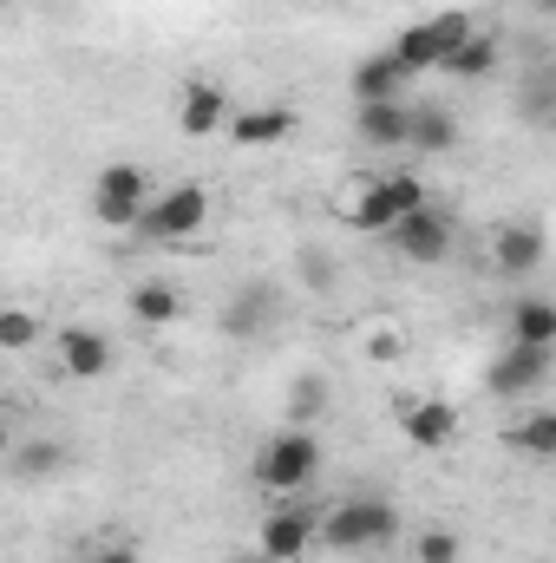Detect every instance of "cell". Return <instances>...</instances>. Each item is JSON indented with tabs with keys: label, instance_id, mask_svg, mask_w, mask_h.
<instances>
[{
	"label": "cell",
	"instance_id": "obj_1",
	"mask_svg": "<svg viewBox=\"0 0 556 563\" xmlns=\"http://www.w3.org/2000/svg\"><path fill=\"white\" fill-rule=\"evenodd\" d=\"M425 203V177L419 170H354L341 190H334V217L347 223V230H367V236H380V230H393L407 210Z\"/></svg>",
	"mask_w": 556,
	"mask_h": 563
},
{
	"label": "cell",
	"instance_id": "obj_2",
	"mask_svg": "<svg viewBox=\"0 0 556 563\" xmlns=\"http://www.w3.org/2000/svg\"><path fill=\"white\" fill-rule=\"evenodd\" d=\"M256 485L269 492V498H294V492H308L314 478H321V439H314V426H281L269 432L263 445H256Z\"/></svg>",
	"mask_w": 556,
	"mask_h": 563
},
{
	"label": "cell",
	"instance_id": "obj_3",
	"mask_svg": "<svg viewBox=\"0 0 556 563\" xmlns=\"http://www.w3.org/2000/svg\"><path fill=\"white\" fill-rule=\"evenodd\" d=\"M400 538V511L387 498H341L327 518H314V544L327 551H387Z\"/></svg>",
	"mask_w": 556,
	"mask_h": 563
},
{
	"label": "cell",
	"instance_id": "obj_4",
	"mask_svg": "<svg viewBox=\"0 0 556 563\" xmlns=\"http://www.w3.org/2000/svg\"><path fill=\"white\" fill-rule=\"evenodd\" d=\"M203 230H210V190L170 184V190H151L132 236H144V243H197Z\"/></svg>",
	"mask_w": 556,
	"mask_h": 563
},
{
	"label": "cell",
	"instance_id": "obj_5",
	"mask_svg": "<svg viewBox=\"0 0 556 563\" xmlns=\"http://www.w3.org/2000/svg\"><path fill=\"white\" fill-rule=\"evenodd\" d=\"M151 170L144 164H105L99 177H92V217L105 223V230H138V210L151 203Z\"/></svg>",
	"mask_w": 556,
	"mask_h": 563
},
{
	"label": "cell",
	"instance_id": "obj_6",
	"mask_svg": "<svg viewBox=\"0 0 556 563\" xmlns=\"http://www.w3.org/2000/svg\"><path fill=\"white\" fill-rule=\"evenodd\" d=\"M465 33H478V20H465V13H432V20H413V26H407L387 53H393L407 73H438Z\"/></svg>",
	"mask_w": 556,
	"mask_h": 563
},
{
	"label": "cell",
	"instance_id": "obj_7",
	"mask_svg": "<svg viewBox=\"0 0 556 563\" xmlns=\"http://www.w3.org/2000/svg\"><path fill=\"white\" fill-rule=\"evenodd\" d=\"M380 236H387V243H393L407 263H445L458 230H452V210H438V203L425 197L419 210H407V217H400L393 230H380Z\"/></svg>",
	"mask_w": 556,
	"mask_h": 563
},
{
	"label": "cell",
	"instance_id": "obj_8",
	"mask_svg": "<svg viewBox=\"0 0 556 563\" xmlns=\"http://www.w3.org/2000/svg\"><path fill=\"white\" fill-rule=\"evenodd\" d=\"M400 432L413 439L419 452H445V445L465 432V420H458V407L438 400V394H407V400H400Z\"/></svg>",
	"mask_w": 556,
	"mask_h": 563
},
{
	"label": "cell",
	"instance_id": "obj_9",
	"mask_svg": "<svg viewBox=\"0 0 556 563\" xmlns=\"http://www.w3.org/2000/svg\"><path fill=\"white\" fill-rule=\"evenodd\" d=\"M551 380V347H518V341H504V354L491 361V394L498 400H524V394H537Z\"/></svg>",
	"mask_w": 556,
	"mask_h": 563
},
{
	"label": "cell",
	"instance_id": "obj_10",
	"mask_svg": "<svg viewBox=\"0 0 556 563\" xmlns=\"http://www.w3.org/2000/svg\"><path fill=\"white\" fill-rule=\"evenodd\" d=\"M230 92L216 86V79H190L184 86V99H177V132L184 139H216L223 125H230Z\"/></svg>",
	"mask_w": 556,
	"mask_h": 563
},
{
	"label": "cell",
	"instance_id": "obj_11",
	"mask_svg": "<svg viewBox=\"0 0 556 563\" xmlns=\"http://www.w3.org/2000/svg\"><path fill=\"white\" fill-rule=\"evenodd\" d=\"M256 551L269 563H301L314 551V518L308 511H294V505H281L263 518V531H256Z\"/></svg>",
	"mask_w": 556,
	"mask_h": 563
},
{
	"label": "cell",
	"instance_id": "obj_12",
	"mask_svg": "<svg viewBox=\"0 0 556 563\" xmlns=\"http://www.w3.org/2000/svg\"><path fill=\"white\" fill-rule=\"evenodd\" d=\"M59 367L73 380H105L112 374V334L105 328H59Z\"/></svg>",
	"mask_w": 556,
	"mask_h": 563
},
{
	"label": "cell",
	"instance_id": "obj_13",
	"mask_svg": "<svg viewBox=\"0 0 556 563\" xmlns=\"http://www.w3.org/2000/svg\"><path fill=\"white\" fill-rule=\"evenodd\" d=\"M407 125H413V106L407 99L354 106V139L367 144V151H407Z\"/></svg>",
	"mask_w": 556,
	"mask_h": 563
},
{
	"label": "cell",
	"instance_id": "obj_14",
	"mask_svg": "<svg viewBox=\"0 0 556 563\" xmlns=\"http://www.w3.org/2000/svg\"><path fill=\"white\" fill-rule=\"evenodd\" d=\"M294 106H236L230 112V139L243 144V151H263V144H281V139H294Z\"/></svg>",
	"mask_w": 556,
	"mask_h": 563
},
{
	"label": "cell",
	"instance_id": "obj_15",
	"mask_svg": "<svg viewBox=\"0 0 556 563\" xmlns=\"http://www.w3.org/2000/svg\"><path fill=\"white\" fill-rule=\"evenodd\" d=\"M491 256H498L504 276H537L544 269V230L537 223H504L491 236Z\"/></svg>",
	"mask_w": 556,
	"mask_h": 563
},
{
	"label": "cell",
	"instance_id": "obj_16",
	"mask_svg": "<svg viewBox=\"0 0 556 563\" xmlns=\"http://www.w3.org/2000/svg\"><path fill=\"white\" fill-rule=\"evenodd\" d=\"M407 86H413V73H407L393 53H374V59L354 66V99H360V106H374V99H407Z\"/></svg>",
	"mask_w": 556,
	"mask_h": 563
},
{
	"label": "cell",
	"instance_id": "obj_17",
	"mask_svg": "<svg viewBox=\"0 0 556 563\" xmlns=\"http://www.w3.org/2000/svg\"><path fill=\"white\" fill-rule=\"evenodd\" d=\"M498 59H504V46H498L491 33H465L438 73H452V79H491V73H498Z\"/></svg>",
	"mask_w": 556,
	"mask_h": 563
},
{
	"label": "cell",
	"instance_id": "obj_18",
	"mask_svg": "<svg viewBox=\"0 0 556 563\" xmlns=\"http://www.w3.org/2000/svg\"><path fill=\"white\" fill-rule=\"evenodd\" d=\"M452 144H458V119H452L445 106H413L407 151H425V157H438V151H452Z\"/></svg>",
	"mask_w": 556,
	"mask_h": 563
},
{
	"label": "cell",
	"instance_id": "obj_19",
	"mask_svg": "<svg viewBox=\"0 0 556 563\" xmlns=\"http://www.w3.org/2000/svg\"><path fill=\"white\" fill-rule=\"evenodd\" d=\"M511 341H518V347H556V308L544 295H524V301L511 308Z\"/></svg>",
	"mask_w": 556,
	"mask_h": 563
},
{
	"label": "cell",
	"instance_id": "obj_20",
	"mask_svg": "<svg viewBox=\"0 0 556 563\" xmlns=\"http://www.w3.org/2000/svg\"><path fill=\"white\" fill-rule=\"evenodd\" d=\"M40 341H46L40 308H26V301H0V354H26V347H40Z\"/></svg>",
	"mask_w": 556,
	"mask_h": 563
},
{
	"label": "cell",
	"instance_id": "obj_21",
	"mask_svg": "<svg viewBox=\"0 0 556 563\" xmlns=\"http://www.w3.org/2000/svg\"><path fill=\"white\" fill-rule=\"evenodd\" d=\"M132 314H138V328H170L184 314V295L170 282H138L132 288Z\"/></svg>",
	"mask_w": 556,
	"mask_h": 563
},
{
	"label": "cell",
	"instance_id": "obj_22",
	"mask_svg": "<svg viewBox=\"0 0 556 563\" xmlns=\"http://www.w3.org/2000/svg\"><path fill=\"white\" fill-rule=\"evenodd\" d=\"M504 445H518L531 459H556V413L537 407V413H524L518 426H504Z\"/></svg>",
	"mask_w": 556,
	"mask_h": 563
},
{
	"label": "cell",
	"instance_id": "obj_23",
	"mask_svg": "<svg viewBox=\"0 0 556 563\" xmlns=\"http://www.w3.org/2000/svg\"><path fill=\"white\" fill-rule=\"evenodd\" d=\"M269 314H276V288H269V282H256V288H249V301H236V308H230V334H256Z\"/></svg>",
	"mask_w": 556,
	"mask_h": 563
},
{
	"label": "cell",
	"instance_id": "obj_24",
	"mask_svg": "<svg viewBox=\"0 0 556 563\" xmlns=\"http://www.w3.org/2000/svg\"><path fill=\"white\" fill-rule=\"evenodd\" d=\"M7 459H13V472H26V478H53V472L66 465V445L40 439V445H20V452H7Z\"/></svg>",
	"mask_w": 556,
	"mask_h": 563
},
{
	"label": "cell",
	"instance_id": "obj_25",
	"mask_svg": "<svg viewBox=\"0 0 556 563\" xmlns=\"http://www.w3.org/2000/svg\"><path fill=\"white\" fill-rule=\"evenodd\" d=\"M458 551H465V544H458V531H419V538H413V558L419 563H458Z\"/></svg>",
	"mask_w": 556,
	"mask_h": 563
},
{
	"label": "cell",
	"instance_id": "obj_26",
	"mask_svg": "<svg viewBox=\"0 0 556 563\" xmlns=\"http://www.w3.org/2000/svg\"><path fill=\"white\" fill-rule=\"evenodd\" d=\"M321 400H327V394H321V380H314V374H301V380H294V394H288V420L308 426L314 413H321Z\"/></svg>",
	"mask_w": 556,
	"mask_h": 563
},
{
	"label": "cell",
	"instance_id": "obj_27",
	"mask_svg": "<svg viewBox=\"0 0 556 563\" xmlns=\"http://www.w3.org/2000/svg\"><path fill=\"white\" fill-rule=\"evenodd\" d=\"M367 354H374V361H400V354H407V334L380 321V328H374V341H367Z\"/></svg>",
	"mask_w": 556,
	"mask_h": 563
},
{
	"label": "cell",
	"instance_id": "obj_28",
	"mask_svg": "<svg viewBox=\"0 0 556 563\" xmlns=\"http://www.w3.org/2000/svg\"><path fill=\"white\" fill-rule=\"evenodd\" d=\"M73 563H144V558H138V544H99V551H86Z\"/></svg>",
	"mask_w": 556,
	"mask_h": 563
},
{
	"label": "cell",
	"instance_id": "obj_29",
	"mask_svg": "<svg viewBox=\"0 0 556 563\" xmlns=\"http://www.w3.org/2000/svg\"><path fill=\"white\" fill-rule=\"evenodd\" d=\"M301 276H308V288H327V276H334V263H327L321 250H308V256H301Z\"/></svg>",
	"mask_w": 556,
	"mask_h": 563
},
{
	"label": "cell",
	"instance_id": "obj_30",
	"mask_svg": "<svg viewBox=\"0 0 556 563\" xmlns=\"http://www.w3.org/2000/svg\"><path fill=\"white\" fill-rule=\"evenodd\" d=\"M7 452H13V426L0 420V459H7Z\"/></svg>",
	"mask_w": 556,
	"mask_h": 563
},
{
	"label": "cell",
	"instance_id": "obj_31",
	"mask_svg": "<svg viewBox=\"0 0 556 563\" xmlns=\"http://www.w3.org/2000/svg\"><path fill=\"white\" fill-rule=\"evenodd\" d=\"M230 563H269V558L263 551H243V558H230Z\"/></svg>",
	"mask_w": 556,
	"mask_h": 563
},
{
	"label": "cell",
	"instance_id": "obj_32",
	"mask_svg": "<svg viewBox=\"0 0 556 563\" xmlns=\"http://www.w3.org/2000/svg\"><path fill=\"white\" fill-rule=\"evenodd\" d=\"M0 7H13V0H0Z\"/></svg>",
	"mask_w": 556,
	"mask_h": 563
},
{
	"label": "cell",
	"instance_id": "obj_33",
	"mask_svg": "<svg viewBox=\"0 0 556 563\" xmlns=\"http://www.w3.org/2000/svg\"><path fill=\"white\" fill-rule=\"evenodd\" d=\"M498 7H504V0H498Z\"/></svg>",
	"mask_w": 556,
	"mask_h": 563
}]
</instances>
